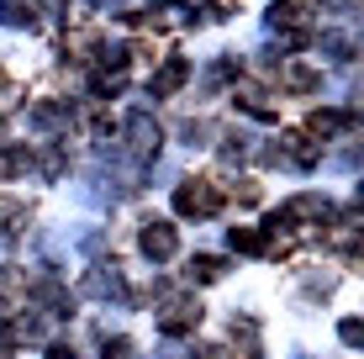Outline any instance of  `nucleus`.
Segmentation results:
<instances>
[{
	"label": "nucleus",
	"instance_id": "nucleus-1",
	"mask_svg": "<svg viewBox=\"0 0 364 359\" xmlns=\"http://www.w3.org/2000/svg\"><path fill=\"white\" fill-rule=\"evenodd\" d=\"M217 206H222L217 180H180V191H174V212L180 217H211Z\"/></svg>",
	"mask_w": 364,
	"mask_h": 359
},
{
	"label": "nucleus",
	"instance_id": "nucleus-2",
	"mask_svg": "<svg viewBox=\"0 0 364 359\" xmlns=\"http://www.w3.org/2000/svg\"><path fill=\"white\" fill-rule=\"evenodd\" d=\"M159 143H164V127L148 111H132L127 117V154L132 159H159Z\"/></svg>",
	"mask_w": 364,
	"mask_h": 359
},
{
	"label": "nucleus",
	"instance_id": "nucleus-3",
	"mask_svg": "<svg viewBox=\"0 0 364 359\" xmlns=\"http://www.w3.org/2000/svg\"><path fill=\"white\" fill-rule=\"evenodd\" d=\"M137 249H143L148 259H174V249H180V238H174V227L169 222H143V232H137Z\"/></svg>",
	"mask_w": 364,
	"mask_h": 359
},
{
	"label": "nucleus",
	"instance_id": "nucleus-4",
	"mask_svg": "<svg viewBox=\"0 0 364 359\" xmlns=\"http://www.w3.org/2000/svg\"><path fill=\"white\" fill-rule=\"evenodd\" d=\"M196 323H200V301H169L164 317H159V328H164L169 338H174V333H191Z\"/></svg>",
	"mask_w": 364,
	"mask_h": 359
},
{
	"label": "nucleus",
	"instance_id": "nucleus-5",
	"mask_svg": "<svg viewBox=\"0 0 364 359\" xmlns=\"http://www.w3.org/2000/svg\"><path fill=\"white\" fill-rule=\"evenodd\" d=\"M185 80H191V64H185V58H164L148 90H154V95H174V90H180V85H185Z\"/></svg>",
	"mask_w": 364,
	"mask_h": 359
},
{
	"label": "nucleus",
	"instance_id": "nucleus-6",
	"mask_svg": "<svg viewBox=\"0 0 364 359\" xmlns=\"http://www.w3.org/2000/svg\"><path fill=\"white\" fill-rule=\"evenodd\" d=\"M85 296H127V286H122L117 264H95L90 275H85Z\"/></svg>",
	"mask_w": 364,
	"mask_h": 359
},
{
	"label": "nucleus",
	"instance_id": "nucleus-7",
	"mask_svg": "<svg viewBox=\"0 0 364 359\" xmlns=\"http://www.w3.org/2000/svg\"><path fill=\"white\" fill-rule=\"evenodd\" d=\"M232 95H237V106H243L248 117H259V122H269V117H274V101H269L264 90H259V85H243V80H237V90H232Z\"/></svg>",
	"mask_w": 364,
	"mask_h": 359
},
{
	"label": "nucleus",
	"instance_id": "nucleus-8",
	"mask_svg": "<svg viewBox=\"0 0 364 359\" xmlns=\"http://www.w3.org/2000/svg\"><path fill=\"white\" fill-rule=\"evenodd\" d=\"M32 127H43V132L69 127V111L58 106V101H37V106H32Z\"/></svg>",
	"mask_w": 364,
	"mask_h": 359
},
{
	"label": "nucleus",
	"instance_id": "nucleus-9",
	"mask_svg": "<svg viewBox=\"0 0 364 359\" xmlns=\"http://www.w3.org/2000/svg\"><path fill=\"white\" fill-rule=\"evenodd\" d=\"M232 343H243V354L259 359L264 343H259V323H254V317H232Z\"/></svg>",
	"mask_w": 364,
	"mask_h": 359
},
{
	"label": "nucleus",
	"instance_id": "nucleus-10",
	"mask_svg": "<svg viewBox=\"0 0 364 359\" xmlns=\"http://www.w3.org/2000/svg\"><path fill=\"white\" fill-rule=\"evenodd\" d=\"M228 243L237 254H269V238H264V232H254V227H232Z\"/></svg>",
	"mask_w": 364,
	"mask_h": 359
},
{
	"label": "nucleus",
	"instance_id": "nucleus-11",
	"mask_svg": "<svg viewBox=\"0 0 364 359\" xmlns=\"http://www.w3.org/2000/svg\"><path fill=\"white\" fill-rule=\"evenodd\" d=\"M0 21L6 27H32L37 11H32V0H0Z\"/></svg>",
	"mask_w": 364,
	"mask_h": 359
},
{
	"label": "nucleus",
	"instance_id": "nucleus-12",
	"mask_svg": "<svg viewBox=\"0 0 364 359\" xmlns=\"http://www.w3.org/2000/svg\"><path fill=\"white\" fill-rule=\"evenodd\" d=\"M317 48H322V53H333L338 64H348V58H354V37H343V32H322Z\"/></svg>",
	"mask_w": 364,
	"mask_h": 359
},
{
	"label": "nucleus",
	"instance_id": "nucleus-13",
	"mask_svg": "<svg viewBox=\"0 0 364 359\" xmlns=\"http://www.w3.org/2000/svg\"><path fill=\"white\" fill-rule=\"evenodd\" d=\"M21 227H27V206H21V201H0V232L16 238Z\"/></svg>",
	"mask_w": 364,
	"mask_h": 359
},
{
	"label": "nucleus",
	"instance_id": "nucleus-14",
	"mask_svg": "<svg viewBox=\"0 0 364 359\" xmlns=\"http://www.w3.org/2000/svg\"><path fill=\"white\" fill-rule=\"evenodd\" d=\"M222 269H228V264L211 259V254H196L191 259V280H200V286H206V280H222Z\"/></svg>",
	"mask_w": 364,
	"mask_h": 359
},
{
	"label": "nucleus",
	"instance_id": "nucleus-15",
	"mask_svg": "<svg viewBox=\"0 0 364 359\" xmlns=\"http://www.w3.org/2000/svg\"><path fill=\"white\" fill-rule=\"evenodd\" d=\"M27 169H32L27 148H6V154H0V175H27Z\"/></svg>",
	"mask_w": 364,
	"mask_h": 359
},
{
	"label": "nucleus",
	"instance_id": "nucleus-16",
	"mask_svg": "<svg viewBox=\"0 0 364 359\" xmlns=\"http://www.w3.org/2000/svg\"><path fill=\"white\" fill-rule=\"evenodd\" d=\"M285 90H317V69L291 64V69H285Z\"/></svg>",
	"mask_w": 364,
	"mask_h": 359
},
{
	"label": "nucleus",
	"instance_id": "nucleus-17",
	"mask_svg": "<svg viewBox=\"0 0 364 359\" xmlns=\"http://www.w3.org/2000/svg\"><path fill=\"white\" fill-rule=\"evenodd\" d=\"M338 338H343L348 349H359V343H364V323H359V317H343V323H338Z\"/></svg>",
	"mask_w": 364,
	"mask_h": 359
},
{
	"label": "nucleus",
	"instance_id": "nucleus-18",
	"mask_svg": "<svg viewBox=\"0 0 364 359\" xmlns=\"http://www.w3.org/2000/svg\"><path fill=\"white\" fill-rule=\"evenodd\" d=\"M243 154H248V138H243V132H228V138H222V159H228V164H237Z\"/></svg>",
	"mask_w": 364,
	"mask_h": 359
},
{
	"label": "nucleus",
	"instance_id": "nucleus-19",
	"mask_svg": "<svg viewBox=\"0 0 364 359\" xmlns=\"http://www.w3.org/2000/svg\"><path fill=\"white\" fill-rule=\"evenodd\" d=\"M100 359H137V354H132V338H106Z\"/></svg>",
	"mask_w": 364,
	"mask_h": 359
},
{
	"label": "nucleus",
	"instance_id": "nucleus-20",
	"mask_svg": "<svg viewBox=\"0 0 364 359\" xmlns=\"http://www.w3.org/2000/svg\"><path fill=\"white\" fill-rule=\"evenodd\" d=\"M180 138L191 143V148H200V143L211 138V127H206V122H185V127H180Z\"/></svg>",
	"mask_w": 364,
	"mask_h": 359
},
{
	"label": "nucleus",
	"instance_id": "nucleus-21",
	"mask_svg": "<svg viewBox=\"0 0 364 359\" xmlns=\"http://www.w3.org/2000/svg\"><path fill=\"white\" fill-rule=\"evenodd\" d=\"M21 101V90H16V80H11V74H0V111H11Z\"/></svg>",
	"mask_w": 364,
	"mask_h": 359
},
{
	"label": "nucleus",
	"instance_id": "nucleus-22",
	"mask_svg": "<svg viewBox=\"0 0 364 359\" xmlns=\"http://www.w3.org/2000/svg\"><path fill=\"white\" fill-rule=\"evenodd\" d=\"M43 175H48V180L64 175V154H58V148H48V154H43Z\"/></svg>",
	"mask_w": 364,
	"mask_h": 359
},
{
	"label": "nucleus",
	"instance_id": "nucleus-23",
	"mask_svg": "<svg viewBox=\"0 0 364 359\" xmlns=\"http://www.w3.org/2000/svg\"><path fill=\"white\" fill-rule=\"evenodd\" d=\"M80 249H85V254H100V249H106V232H85Z\"/></svg>",
	"mask_w": 364,
	"mask_h": 359
},
{
	"label": "nucleus",
	"instance_id": "nucleus-24",
	"mask_svg": "<svg viewBox=\"0 0 364 359\" xmlns=\"http://www.w3.org/2000/svg\"><path fill=\"white\" fill-rule=\"evenodd\" d=\"M237 201L254 206V201H259V185H254V180H243V185H237Z\"/></svg>",
	"mask_w": 364,
	"mask_h": 359
},
{
	"label": "nucleus",
	"instance_id": "nucleus-25",
	"mask_svg": "<svg viewBox=\"0 0 364 359\" xmlns=\"http://www.w3.org/2000/svg\"><path fill=\"white\" fill-rule=\"evenodd\" d=\"M48 359H74V349H64V343H53V349H48Z\"/></svg>",
	"mask_w": 364,
	"mask_h": 359
},
{
	"label": "nucleus",
	"instance_id": "nucleus-26",
	"mask_svg": "<svg viewBox=\"0 0 364 359\" xmlns=\"http://www.w3.org/2000/svg\"><path fill=\"white\" fill-rule=\"evenodd\" d=\"M159 6H169V0H159Z\"/></svg>",
	"mask_w": 364,
	"mask_h": 359
}]
</instances>
